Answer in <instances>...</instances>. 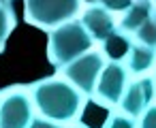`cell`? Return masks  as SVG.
I'll return each instance as SVG.
<instances>
[{"label": "cell", "mask_w": 156, "mask_h": 128, "mask_svg": "<svg viewBox=\"0 0 156 128\" xmlns=\"http://www.w3.org/2000/svg\"><path fill=\"white\" fill-rule=\"evenodd\" d=\"M30 96L41 117H47L58 124H69L79 119L86 107V94L77 90L69 79H58V77H47L32 83Z\"/></svg>", "instance_id": "6da1fadb"}, {"label": "cell", "mask_w": 156, "mask_h": 128, "mask_svg": "<svg viewBox=\"0 0 156 128\" xmlns=\"http://www.w3.org/2000/svg\"><path fill=\"white\" fill-rule=\"evenodd\" d=\"M94 45L92 36L79 19L64 22L49 30L47 36V60L54 68H64L75 58L90 51Z\"/></svg>", "instance_id": "7a4b0ae2"}, {"label": "cell", "mask_w": 156, "mask_h": 128, "mask_svg": "<svg viewBox=\"0 0 156 128\" xmlns=\"http://www.w3.org/2000/svg\"><path fill=\"white\" fill-rule=\"evenodd\" d=\"M83 0H24V17L37 28L51 30L77 17Z\"/></svg>", "instance_id": "3957f363"}, {"label": "cell", "mask_w": 156, "mask_h": 128, "mask_svg": "<svg viewBox=\"0 0 156 128\" xmlns=\"http://www.w3.org/2000/svg\"><path fill=\"white\" fill-rule=\"evenodd\" d=\"M105 56L103 51L90 49L83 56L75 58L73 62H69L64 68H60V73L64 75V79H69L77 90H81L86 96H92L98 83V77L105 68Z\"/></svg>", "instance_id": "277c9868"}, {"label": "cell", "mask_w": 156, "mask_h": 128, "mask_svg": "<svg viewBox=\"0 0 156 128\" xmlns=\"http://www.w3.org/2000/svg\"><path fill=\"white\" fill-rule=\"evenodd\" d=\"M32 119L34 102L28 92L13 88L0 98V128H28Z\"/></svg>", "instance_id": "5b68a950"}, {"label": "cell", "mask_w": 156, "mask_h": 128, "mask_svg": "<svg viewBox=\"0 0 156 128\" xmlns=\"http://www.w3.org/2000/svg\"><path fill=\"white\" fill-rule=\"evenodd\" d=\"M128 88V71L122 62H107L101 77H98V83H96V90H94V100L105 105V107H115L120 105L124 92Z\"/></svg>", "instance_id": "8992f818"}, {"label": "cell", "mask_w": 156, "mask_h": 128, "mask_svg": "<svg viewBox=\"0 0 156 128\" xmlns=\"http://www.w3.org/2000/svg\"><path fill=\"white\" fill-rule=\"evenodd\" d=\"M156 94V85H154V77H137L133 83H128L122 100H120V109L133 117H141L143 111L152 105V98Z\"/></svg>", "instance_id": "52a82bcc"}, {"label": "cell", "mask_w": 156, "mask_h": 128, "mask_svg": "<svg viewBox=\"0 0 156 128\" xmlns=\"http://www.w3.org/2000/svg\"><path fill=\"white\" fill-rule=\"evenodd\" d=\"M79 22L83 24V28H86L88 34L92 36V41H98V43H103L111 32L118 30V22H115L113 13L107 11V9L101 7V5H90V7H86Z\"/></svg>", "instance_id": "ba28073f"}, {"label": "cell", "mask_w": 156, "mask_h": 128, "mask_svg": "<svg viewBox=\"0 0 156 128\" xmlns=\"http://www.w3.org/2000/svg\"><path fill=\"white\" fill-rule=\"evenodd\" d=\"M152 17H154V2H152V0H135V2L122 13L120 30H124L128 34H135Z\"/></svg>", "instance_id": "9c48e42d"}, {"label": "cell", "mask_w": 156, "mask_h": 128, "mask_svg": "<svg viewBox=\"0 0 156 128\" xmlns=\"http://www.w3.org/2000/svg\"><path fill=\"white\" fill-rule=\"evenodd\" d=\"M126 71L135 77H143L156 62V47L143 45V43H133L128 56H126Z\"/></svg>", "instance_id": "30bf717a"}, {"label": "cell", "mask_w": 156, "mask_h": 128, "mask_svg": "<svg viewBox=\"0 0 156 128\" xmlns=\"http://www.w3.org/2000/svg\"><path fill=\"white\" fill-rule=\"evenodd\" d=\"M133 47V36L124 30H115L111 32L105 41H103V56L109 60V62H124L128 51Z\"/></svg>", "instance_id": "8fae6325"}, {"label": "cell", "mask_w": 156, "mask_h": 128, "mask_svg": "<svg viewBox=\"0 0 156 128\" xmlns=\"http://www.w3.org/2000/svg\"><path fill=\"white\" fill-rule=\"evenodd\" d=\"M13 28H15V11L11 7V0H0V49H5Z\"/></svg>", "instance_id": "7c38bea8"}, {"label": "cell", "mask_w": 156, "mask_h": 128, "mask_svg": "<svg viewBox=\"0 0 156 128\" xmlns=\"http://www.w3.org/2000/svg\"><path fill=\"white\" fill-rule=\"evenodd\" d=\"M135 119H137V117H133V115H128V113H124V111L111 113V115L105 119L103 128H139V124H137Z\"/></svg>", "instance_id": "4fadbf2b"}, {"label": "cell", "mask_w": 156, "mask_h": 128, "mask_svg": "<svg viewBox=\"0 0 156 128\" xmlns=\"http://www.w3.org/2000/svg\"><path fill=\"white\" fill-rule=\"evenodd\" d=\"M137 43H143V45H150V47H156V19L152 17L147 24H143L135 34Z\"/></svg>", "instance_id": "5bb4252c"}, {"label": "cell", "mask_w": 156, "mask_h": 128, "mask_svg": "<svg viewBox=\"0 0 156 128\" xmlns=\"http://www.w3.org/2000/svg\"><path fill=\"white\" fill-rule=\"evenodd\" d=\"M133 2H135V0H94V5L105 7V9L111 11V13H124Z\"/></svg>", "instance_id": "9a60e30c"}, {"label": "cell", "mask_w": 156, "mask_h": 128, "mask_svg": "<svg viewBox=\"0 0 156 128\" xmlns=\"http://www.w3.org/2000/svg\"><path fill=\"white\" fill-rule=\"evenodd\" d=\"M139 128H156V105H150L139 122Z\"/></svg>", "instance_id": "2e32d148"}, {"label": "cell", "mask_w": 156, "mask_h": 128, "mask_svg": "<svg viewBox=\"0 0 156 128\" xmlns=\"http://www.w3.org/2000/svg\"><path fill=\"white\" fill-rule=\"evenodd\" d=\"M28 128H60V124L58 122H51L47 117H34Z\"/></svg>", "instance_id": "e0dca14e"}, {"label": "cell", "mask_w": 156, "mask_h": 128, "mask_svg": "<svg viewBox=\"0 0 156 128\" xmlns=\"http://www.w3.org/2000/svg\"><path fill=\"white\" fill-rule=\"evenodd\" d=\"M69 128H88V126H69Z\"/></svg>", "instance_id": "ac0fdd59"}, {"label": "cell", "mask_w": 156, "mask_h": 128, "mask_svg": "<svg viewBox=\"0 0 156 128\" xmlns=\"http://www.w3.org/2000/svg\"><path fill=\"white\" fill-rule=\"evenodd\" d=\"M154 19H156V7H154Z\"/></svg>", "instance_id": "d6986e66"}, {"label": "cell", "mask_w": 156, "mask_h": 128, "mask_svg": "<svg viewBox=\"0 0 156 128\" xmlns=\"http://www.w3.org/2000/svg\"><path fill=\"white\" fill-rule=\"evenodd\" d=\"M154 85H156V77H154Z\"/></svg>", "instance_id": "ffe728a7"}, {"label": "cell", "mask_w": 156, "mask_h": 128, "mask_svg": "<svg viewBox=\"0 0 156 128\" xmlns=\"http://www.w3.org/2000/svg\"><path fill=\"white\" fill-rule=\"evenodd\" d=\"M152 2H156V0H152Z\"/></svg>", "instance_id": "44dd1931"}]
</instances>
